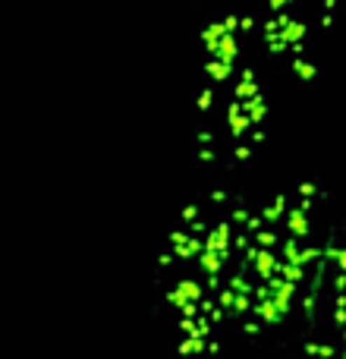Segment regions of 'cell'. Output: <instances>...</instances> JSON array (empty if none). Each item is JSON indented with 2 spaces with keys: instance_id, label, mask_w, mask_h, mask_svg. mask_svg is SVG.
<instances>
[{
  "instance_id": "cell-1",
  "label": "cell",
  "mask_w": 346,
  "mask_h": 359,
  "mask_svg": "<svg viewBox=\"0 0 346 359\" xmlns=\"http://www.w3.org/2000/svg\"><path fill=\"white\" fill-rule=\"evenodd\" d=\"M321 38L280 10L223 13L198 32L195 158L205 168L236 170L268 139L271 101L284 82L318 76Z\"/></svg>"
},
{
  "instance_id": "cell-2",
  "label": "cell",
  "mask_w": 346,
  "mask_h": 359,
  "mask_svg": "<svg viewBox=\"0 0 346 359\" xmlns=\"http://www.w3.org/2000/svg\"><path fill=\"white\" fill-rule=\"evenodd\" d=\"M337 211L334 192L318 180H296L249 198L233 290V334L261 341L296 322Z\"/></svg>"
},
{
  "instance_id": "cell-3",
  "label": "cell",
  "mask_w": 346,
  "mask_h": 359,
  "mask_svg": "<svg viewBox=\"0 0 346 359\" xmlns=\"http://www.w3.org/2000/svg\"><path fill=\"white\" fill-rule=\"evenodd\" d=\"M249 196L227 186L202 189L167 233L158 259V312L183 359H208L233 337V290L240 271Z\"/></svg>"
},
{
  "instance_id": "cell-4",
  "label": "cell",
  "mask_w": 346,
  "mask_h": 359,
  "mask_svg": "<svg viewBox=\"0 0 346 359\" xmlns=\"http://www.w3.org/2000/svg\"><path fill=\"white\" fill-rule=\"evenodd\" d=\"M296 322L305 359H346V205L334 217L321 265Z\"/></svg>"
}]
</instances>
